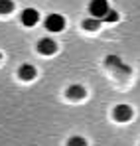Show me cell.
Instances as JSON below:
<instances>
[{"mask_svg":"<svg viewBox=\"0 0 140 146\" xmlns=\"http://www.w3.org/2000/svg\"><path fill=\"white\" fill-rule=\"evenodd\" d=\"M109 10H111V6H109L107 0H91V2H89V14H91L93 18L103 20V18L109 14Z\"/></svg>","mask_w":140,"mask_h":146,"instance_id":"1","label":"cell"},{"mask_svg":"<svg viewBox=\"0 0 140 146\" xmlns=\"http://www.w3.org/2000/svg\"><path fill=\"white\" fill-rule=\"evenodd\" d=\"M44 26L49 32H61L65 28V18L61 14H49L46 18V22H44Z\"/></svg>","mask_w":140,"mask_h":146,"instance_id":"2","label":"cell"},{"mask_svg":"<svg viewBox=\"0 0 140 146\" xmlns=\"http://www.w3.org/2000/svg\"><path fill=\"white\" fill-rule=\"evenodd\" d=\"M20 20H22V24L26 28H32V26L38 24V20H40V14H38V10L36 8H26L22 12V16H20Z\"/></svg>","mask_w":140,"mask_h":146,"instance_id":"3","label":"cell"},{"mask_svg":"<svg viewBox=\"0 0 140 146\" xmlns=\"http://www.w3.org/2000/svg\"><path fill=\"white\" fill-rule=\"evenodd\" d=\"M113 117L118 122H128L130 117H132V109L128 105H118V107H115V111H113Z\"/></svg>","mask_w":140,"mask_h":146,"instance_id":"4","label":"cell"},{"mask_svg":"<svg viewBox=\"0 0 140 146\" xmlns=\"http://www.w3.org/2000/svg\"><path fill=\"white\" fill-rule=\"evenodd\" d=\"M55 49H57V44H55L51 38H44V40L38 42V51L44 53V55H51V53H55Z\"/></svg>","mask_w":140,"mask_h":146,"instance_id":"5","label":"cell"},{"mask_svg":"<svg viewBox=\"0 0 140 146\" xmlns=\"http://www.w3.org/2000/svg\"><path fill=\"white\" fill-rule=\"evenodd\" d=\"M36 67L34 65H30V63H26V65H20V69H18V77L22 79V81H32L34 77H36Z\"/></svg>","mask_w":140,"mask_h":146,"instance_id":"6","label":"cell"},{"mask_svg":"<svg viewBox=\"0 0 140 146\" xmlns=\"http://www.w3.org/2000/svg\"><path fill=\"white\" fill-rule=\"evenodd\" d=\"M67 97L69 99H83L85 97V89L81 85H71L67 89Z\"/></svg>","mask_w":140,"mask_h":146,"instance_id":"7","label":"cell"},{"mask_svg":"<svg viewBox=\"0 0 140 146\" xmlns=\"http://www.w3.org/2000/svg\"><path fill=\"white\" fill-rule=\"evenodd\" d=\"M14 10V2L12 0H0V14L6 16V14H12Z\"/></svg>","mask_w":140,"mask_h":146,"instance_id":"8","label":"cell"},{"mask_svg":"<svg viewBox=\"0 0 140 146\" xmlns=\"http://www.w3.org/2000/svg\"><path fill=\"white\" fill-rule=\"evenodd\" d=\"M101 22H103V20H99V18H93V16H91L89 20H83V28H85V30H91V32H95V30L101 26Z\"/></svg>","mask_w":140,"mask_h":146,"instance_id":"9","label":"cell"},{"mask_svg":"<svg viewBox=\"0 0 140 146\" xmlns=\"http://www.w3.org/2000/svg\"><path fill=\"white\" fill-rule=\"evenodd\" d=\"M67 146H87V140L83 136H71L67 140Z\"/></svg>","mask_w":140,"mask_h":146,"instance_id":"10","label":"cell"},{"mask_svg":"<svg viewBox=\"0 0 140 146\" xmlns=\"http://www.w3.org/2000/svg\"><path fill=\"white\" fill-rule=\"evenodd\" d=\"M118 20V12L117 10H109V14L103 18V22H117Z\"/></svg>","mask_w":140,"mask_h":146,"instance_id":"11","label":"cell"},{"mask_svg":"<svg viewBox=\"0 0 140 146\" xmlns=\"http://www.w3.org/2000/svg\"><path fill=\"white\" fill-rule=\"evenodd\" d=\"M0 59H2V53H0Z\"/></svg>","mask_w":140,"mask_h":146,"instance_id":"12","label":"cell"}]
</instances>
